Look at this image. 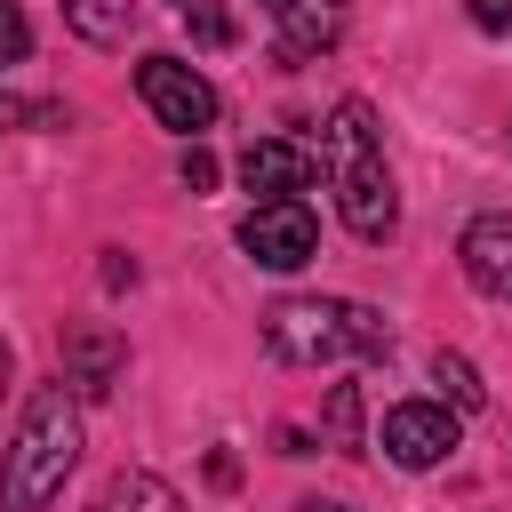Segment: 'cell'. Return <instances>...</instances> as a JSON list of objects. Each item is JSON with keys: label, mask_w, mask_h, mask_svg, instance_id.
<instances>
[{"label": "cell", "mask_w": 512, "mask_h": 512, "mask_svg": "<svg viewBox=\"0 0 512 512\" xmlns=\"http://www.w3.org/2000/svg\"><path fill=\"white\" fill-rule=\"evenodd\" d=\"M64 24H72L88 48H120L128 24H136V0H64Z\"/></svg>", "instance_id": "12"}, {"label": "cell", "mask_w": 512, "mask_h": 512, "mask_svg": "<svg viewBox=\"0 0 512 512\" xmlns=\"http://www.w3.org/2000/svg\"><path fill=\"white\" fill-rule=\"evenodd\" d=\"M432 384H448V400H456V408H480V400H488V384L472 376V360H464V352H432Z\"/></svg>", "instance_id": "13"}, {"label": "cell", "mask_w": 512, "mask_h": 512, "mask_svg": "<svg viewBox=\"0 0 512 512\" xmlns=\"http://www.w3.org/2000/svg\"><path fill=\"white\" fill-rule=\"evenodd\" d=\"M264 352L288 368H344V360H384L392 328L352 296H280L264 312Z\"/></svg>", "instance_id": "3"}, {"label": "cell", "mask_w": 512, "mask_h": 512, "mask_svg": "<svg viewBox=\"0 0 512 512\" xmlns=\"http://www.w3.org/2000/svg\"><path fill=\"white\" fill-rule=\"evenodd\" d=\"M328 432L352 448V432H360V392H352V384H336V392H328Z\"/></svg>", "instance_id": "16"}, {"label": "cell", "mask_w": 512, "mask_h": 512, "mask_svg": "<svg viewBox=\"0 0 512 512\" xmlns=\"http://www.w3.org/2000/svg\"><path fill=\"white\" fill-rule=\"evenodd\" d=\"M72 464H80V400H72V384H40L0 456V512H48L72 480Z\"/></svg>", "instance_id": "1"}, {"label": "cell", "mask_w": 512, "mask_h": 512, "mask_svg": "<svg viewBox=\"0 0 512 512\" xmlns=\"http://www.w3.org/2000/svg\"><path fill=\"white\" fill-rule=\"evenodd\" d=\"M480 32H512V0H464Z\"/></svg>", "instance_id": "18"}, {"label": "cell", "mask_w": 512, "mask_h": 512, "mask_svg": "<svg viewBox=\"0 0 512 512\" xmlns=\"http://www.w3.org/2000/svg\"><path fill=\"white\" fill-rule=\"evenodd\" d=\"M312 176H320V160H312L304 144H288V136H256V144L240 152V184H248L256 200H304Z\"/></svg>", "instance_id": "8"}, {"label": "cell", "mask_w": 512, "mask_h": 512, "mask_svg": "<svg viewBox=\"0 0 512 512\" xmlns=\"http://www.w3.org/2000/svg\"><path fill=\"white\" fill-rule=\"evenodd\" d=\"M456 256H464V280H472L480 296L512 304V216H504V208L472 216V224H464V240H456Z\"/></svg>", "instance_id": "9"}, {"label": "cell", "mask_w": 512, "mask_h": 512, "mask_svg": "<svg viewBox=\"0 0 512 512\" xmlns=\"http://www.w3.org/2000/svg\"><path fill=\"white\" fill-rule=\"evenodd\" d=\"M240 248H248L264 272H304L312 248H320V224H312L304 200H256V208L240 216Z\"/></svg>", "instance_id": "5"}, {"label": "cell", "mask_w": 512, "mask_h": 512, "mask_svg": "<svg viewBox=\"0 0 512 512\" xmlns=\"http://www.w3.org/2000/svg\"><path fill=\"white\" fill-rule=\"evenodd\" d=\"M296 512H344V504H296Z\"/></svg>", "instance_id": "21"}, {"label": "cell", "mask_w": 512, "mask_h": 512, "mask_svg": "<svg viewBox=\"0 0 512 512\" xmlns=\"http://www.w3.org/2000/svg\"><path fill=\"white\" fill-rule=\"evenodd\" d=\"M176 176H184L192 192H208V184H216V152H208V144H184V160H176Z\"/></svg>", "instance_id": "17"}, {"label": "cell", "mask_w": 512, "mask_h": 512, "mask_svg": "<svg viewBox=\"0 0 512 512\" xmlns=\"http://www.w3.org/2000/svg\"><path fill=\"white\" fill-rule=\"evenodd\" d=\"M456 440H464V424H456L448 400H400V408L384 416V456H392L400 472H432V464H448Z\"/></svg>", "instance_id": "6"}, {"label": "cell", "mask_w": 512, "mask_h": 512, "mask_svg": "<svg viewBox=\"0 0 512 512\" xmlns=\"http://www.w3.org/2000/svg\"><path fill=\"white\" fill-rule=\"evenodd\" d=\"M120 376H128V344H120V328H104V320L64 328V384H72V400H104Z\"/></svg>", "instance_id": "7"}, {"label": "cell", "mask_w": 512, "mask_h": 512, "mask_svg": "<svg viewBox=\"0 0 512 512\" xmlns=\"http://www.w3.org/2000/svg\"><path fill=\"white\" fill-rule=\"evenodd\" d=\"M320 160H328V184H336V208L352 224V240H392L400 224V192H392V168H384V128L360 96H344L328 112V136H320Z\"/></svg>", "instance_id": "2"}, {"label": "cell", "mask_w": 512, "mask_h": 512, "mask_svg": "<svg viewBox=\"0 0 512 512\" xmlns=\"http://www.w3.org/2000/svg\"><path fill=\"white\" fill-rule=\"evenodd\" d=\"M128 280H136V264H128L120 248H104V288H128Z\"/></svg>", "instance_id": "19"}, {"label": "cell", "mask_w": 512, "mask_h": 512, "mask_svg": "<svg viewBox=\"0 0 512 512\" xmlns=\"http://www.w3.org/2000/svg\"><path fill=\"white\" fill-rule=\"evenodd\" d=\"M8 368H16V352H8V344H0V392H8Z\"/></svg>", "instance_id": "20"}, {"label": "cell", "mask_w": 512, "mask_h": 512, "mask_svg": "<svg viewBox=\"0 0 512 512\" xmlns=\"http://www.w3.org/2000/svg\"><path fill=\"white\" fill-rule=\"evenodd\" d=\"M24 48H32V24L16 0H0V64H24Z\"/></svg>", "instance_id": "15"}, {"label": "cell", "mask_w": 512, "mask_h": 512, "mask_svg": "<svg viewBox=\"0 0 512 512\" xmlns=\"http://www.w3.org/2000/svg\"><path fill=\"white\" fill-rule=\"evenodd\" d=\"M176 16H184V32H192L200 48H224V40H232V16H224L216 0H176Z\"/></svg>", "instance_id": "14"}, {"label": "cell", "mask_w": 512, "mask_h": 512, "mask_svg": "<svg viewBox=\"0 0 512 512\" xmlns=\"http://www.w3.org/2000/svg\"><path fill=\"white\" fill-rule=\"evenodd\" d=\"M136 96L152 104L160 128H176V136H192V144L216 128V88H208L184 56H144V64H136Z\"/></svg>", "instance_id": "4"}, {"label": "cell", "mask_w": 512, "mask_h": 512, "mask_svg": "<svg viewBox=\"0 0 512 512\" xmlns=\"http://www.w3.org/2000/svg\"><path fill=\"white\" fill-rule=\"evenodd\" d=\"M96 512H184V496L160 480V472H112L96 488Z\"/></svg>", "instance_id": "11"}, {"label": "cell", "mask_w": 512, "mask_h": 512, "mask_svg": "<svg viewBox=\"0 0 512 512\" xmlns=\"http://www.w3.org/2000/svg\"><path fill=\"white\" fill-rule=\"evenodd\" d=\"M264 8V24L280 32V56H320V48H336L344 40V16H352V0H256Z\"/></svg>", "instance_id": "10"}]
</instances>
